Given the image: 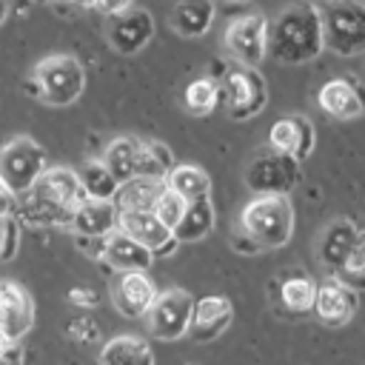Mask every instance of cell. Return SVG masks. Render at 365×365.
Returning a JSON list of instances; mask_svg holds the SVG:
<instances>
[{
	"mask_svg": "<svg viewBox=\"0 0 365 365\" xmlns=\"http://www.w3.org/2000/svg\"><path fill=\"white\" fill-rule=\"evenodd\" d=\"M322 20L311 3L288 6L268 20V54L282 66H302L322 54Z\"/></svg>",
	"mask_w": 365,
	"mask_h": 365,
	"instance_id": "1",
	"label": "cell"
},
{
	"mask_svg": "<svg viewBox=\"0 0 365 365\" xmlns=\"http://www.w3.org/2000/svg\"><path fill=\"white\" fill-rule=\"evenodd\" d=\"M83 200H86V194L80 188L77 171L57 165V168H46L40 174V180L31 185L29 202L23 205V214H26V220L40 222V225H51L57 220H63L68 225L71 211Z\"/></svg>",
	"mask_w": 365,
	"mask_h": 365,
	"instance_id": "2",
	"label": "cell"
},
{
	"mask_svg": "<svg viewBox=\"0 0 365 365\" xmlns=\"http://www.w3.org/2000/svg\"><path fill=\"white\" fill-rule=\"evenodd\" d=\"M240 231L251 237L259 251H277L294 237V205L288 197H254L240 211Z\"/></svg>",
	"mask_w": 365,
	"mask_h": 365,
	"instance_id": "3",
	"label": "cell"
},
{
	"mask_svg": "<svg viewBox=\"0 0 365 365\" xmlns=\"http://www.w3.org/2000/svg\"><path fill=\"white\" fill-rule=\"evenodd\" d=\"M34 97L48 106H71L86 88V68L74 54H51L34 66Z\"/></svg>",
	"mask_w": 365,
	"mask_h": 365,
	"instance_id": "4",
	"label": "cell"
},
{
	"mask_svg": "<svg viewBox=\"0 0 365 365\" xmlns=\"http://www.w3.org/2000/svg\"><path fill=\"white\" fill-rule=\"evenodd\" d=\"M322 43L339 57H354L365 51V3L334 0L319 11Z\"/></svg>",
	"mask_w": 365,
	"mask_h": 365,
	"instance_id": "5",
	"label": "cell"
},
{
	"mask_svg": "<svg viewBox=\"0 0 365 365\" xmlns=\"http://www.w3.org/2000/svg\"><path fill=\"white\" fill-rule=\"evenodd\" d=\"M242 180L254 197H288L302 180V165L268 145L265 151H257L248 160Z\"/></svg>",
	"mask_w": 365,
	"mask_h": 365,
	"instance_id": "6",
	"label": "cell"
},
{
	"mask_svg": "<svg viewBox=\"0 0 365 365\" xmlns=\"http://www.w3.org/2000/svg\"><path fill=\"white\" fill-rule=\"evenodd\" d=\"M220 103L225 106V114L231 120H237V123L254 120L257 114H262V108L268 103L265 77L248 66L228 68L225 77L220 80Z\"/></svg>",
	"mask_w": 365,
	"mask_h": 365,
	"instance_id": "7",
	"label": "cell"
},
{
	"mask_svg": "<svg viewBox=\"0 0 365 365\" xmlns=\"http://www.w3.org/2000/svg\"><path fill=\"white\" fill-rule=\"evenodd\" d=\"M46 168V151L31 137H14L0 148V180L17 197H26Z\"/></svg>",
	"mask_w": 365,
	"mask_h": 365,
	"instance_id": "8",
	"label": "cell"
},
{
	"mask_svg": "<svg viewBox=\"0 0 365 365\" xmlns=\"http://www.w3.org/2000/svg\"><path fill=\"white\" fill-rule=\"evenodd\" d=\"M191 311H194V297L182 288H168L160 291L154 305L148 308V314L143 317L148 325V334L154 339L163 342H177L188 334V322H191Z\"/></svg>",
	"mask_w": 365,
	"mask_h": 365,
	"instance_id": "9",
	"label": "cell"
},
{
	"mask_svg": "<svg viewBox=\"0 0 365 365\" xmlns=\"http://www.w3.org/2000/svg\"><path fill=\"white\" fill-rule=\"evenodd\" d=\"M225 51L237 60V66L257 68L268 57V17L265 14H245L234 17L222 34Z\"/></svg>",
	"mask_w": 365,
	"mask_h": 365,
	"instance_id": "10",
	"label": "cell"
},
{
	"mask_svg": "<svg viewBox=\"0 0 365 365\" xmlns=\"http://www.w3.org/2000/svg\"><path fill=\"white\" fill-rule=\"evenodd\" d=\"M154 37V17L151 11L145 9H128L123 14H114L108 17V26H106V40L108 46L117 51V54H137L148 46V40Z\"/></svg>",
	"mask_w": 365,
	"mask_h": 365,
	"instance_id": "11",
	"label": "cell"
},
{
	"mask_svg": "<svg viewBox=\"0 0 365 365\" xmlns=\"http://www.w3.org/2000/svg\"><path fill=\"white\" fill-rule=\"evenodd\" d=\"M157 285L145 271H117L111 279V302L128 319H143L157 299Z\"/></svg>",
	"mask_w": 365,
	"mask_h": 365,
	"instance_id": "12",
	"label": "cell"
},
{
	"mask_svg": "<svg viewBox=\"0 0 365 365\" xmlns=\"http://www.w3.org/2000/svg\"><path fill=\"white\" fill-rule=\"evenodd\" d=\"M317 106L334 120H356L365 114V83L351 74L331 77L322 83Z\"/></svg>",
	"mask_w": 365,
	"mask_h": 365,
	"instance_id": "13",
	"label": "cell"
},
{
	"mask_svg": "<svg viewBox=\"0 0 365 365\" xmlns=\"http://www.w3.org/2000/svg\"><path fill=\"white\" fill-rule=\"evenodd\" d=\"M34 328V299L17 279H0V334L20 342Z\"/></svg>",
	"mask_w": 365,
	"mask_h": 365,
	"instance_id": "14",
	"label": "cell"
},
{
	"mask_svg": "<svg viewBox=\"0 0 365 365\" xmlns=\"http://www.w3.org/2000/svg\"><path fill=\"white\" fill-rule=\"evenodd\" d=\"M268 145L291 160L302 163L317 145V128L305 114H285L268 128Z\"/></svg>",
	"mask_w": 365,
	"mask_h": 365,
	"instance_id": "15",
	"label": "cell"
},
{
	"mask_svg": "<svg viewBox=\"0 0 365 365\" xmlns=\"http://www.w3.org/2000/svg\"><path fill=\"white\" fill-rule=\"evenodd\" d=\"M117 228L123 234H128L131 240H137L140 245H145L154 257H168L180 245L174 240V231L168 225H163L154 211H120Z\"/></svg>",
	"mask_w": 365,
	"mask_h": 365,
	"instance_id": "16",
	"label": "cell"
},
{
	"mask_svg": "<svg viewBox=\"0 0 365 365\" xmlns=\"http://www.w3.org/2000/svg\"><path fill=\"white\" fill-rule=\"evenodd\" d=\"M359 308V297L356 291H351L348 285H342L339 279H325L317 282V297H314V314L322 325L328 328H342L354 319Z\"/></svg>",
	"mask_w": 365,
	"mask_h": 365,
	"instance_id": "17",
	"label": "cell"
},
{
	"mask_svg": "<svg viewBox=\"0 0 365 365\" xmlns=\"http://www.w3.org/2000/svg\"><path fill=\"white\" fill-rule=\"evenodd\" d=\"M356 237H359V222L348 220V217H336L331 220L322 231H319V240H317V259L319 265L334 277L342 262L348 259V254L354 251L356 245Z\"/></svg>",
	"mask_w": 365,
	"mask_h": 365,
	"instance_id": "18",
	"label": "cell"
},
{
	"mask_svg": "<svg viewBox=\"0 0 365 365\" xmlns=\"http://www.w3.org/2000/svg\"><path fill=\"white\" fill-rule=\"evenodd\" d=\"M234 319V305L228 297H202L194 299V311H191V322H188V334L194 342L205 345L214 342L217 336H222L228 331Z\"/></svg>",
	"mask_w": 365,
	"mask_h": 365,
	"instance_id": "19",
	"label": "cell"
},
{
	"mask_svg": "<svg viewBox=\"0 0 365 365\" xmlns=\"http://www.w3.org/2000/svg\"><path fill=\"white\" fill-rule=\"evenodd\" d=\"M117 222H120V208L114 205V200H91V197H86V200L71 211L68 228H71L77 237H97V240H106L111 231H117Z\"/></svg>",
	"mask_w": 365,
	"mask_h": 365,
	"instance_id": "20",
	"label": "cell"
},
{
	"mask_svg": "<svg viewBox=\"0 0 365 365\" xmlns=\"http://www.w3.org/2000/svg\"><path fill=\"white\" fill-rule=\"evenodd\" d=\"M140 157H143V140L134 134H120L103 148V165L111 171V177L123 185L134 177H140Z\"/></svg>",
	"mask_w": 365,
	"mask_h": 365,
	"instance_id": "21",
	"label": "cell"
},
{
	"mask_svg": "<svg viewBox=\"0 0 365 365\" xmlns=\"http://www.w3.org/2000/svg\"><path fill=\"white\" fill-rule=\"evenodd\" d=\"M103 259L114 268V271H148L154 262V254L140 245L137 240H131L128 234H123L120 228L111 231L106 237V248H103Z\"/></svg>",
	"mask_w": 365,
	"mask_h": 365,
	"instance_id": "22",
	"label": "cell"
},
{
	"mask_svg": "<svg viewBox=\"0 0 365 365\" xmlns=\"http://www.w3.org/2000/svg\"><path fill=\"white\" fill-rule=\"evenodd\" d=\"M214 17V0H177V6L171 9V29L182 37H202L211 31Z\"/></svg>",
	"mask_w": 365,
	"mask_h": 365,
	"instance_id": "23",
	"label": "cell"
},
{
	"mask_svg": "<svg viewBox=\"0 0 365 365\" xmlns=\"http://www.w3.org/2000/svg\"><path fill=\"white\" fill-rule=\"evenodd\" d=\"M100 365H154V351L143 336L120 334L103 345Z\"/></svg>",
	"mask_w": 365,
	"mask_h": 365,
	"instance_id": "24",
	"label": "cell"
},
{
	"mask_svg": "<svg viewBox=\"0 0 365 365\" xmlns=\"http://www.w3.org/2000/svg\"><path fill=\"white\" fill-rule=\"evenodd\" d=\"M214 222H217V211H214L211 197L185 202V211H182L180 222L174 225V240L177 242H200L202 237L211 234Z\"/></svg>",
	"mask_w": 365,
	"mask_h": 365,
	"instance_id": "25",
	"label": "cell"
},
{
	"mask_svg": "<svg viewBox=\"0 0 365 365\" xmlns=\"http://www.w3.org/2000/svg\"><path fill=\"white\" fill-rule=\"evenodd\" d=\"M163 182H165V188H171L174 194H180L185 202L211 197V180H208V174L200 165H191V163H174V168L163 177Z\"/></svg>",
	"mask_w": 365,
	"mask_h": 365,
	"instance_id": "26",
	"label": "cell"
},
{
	"mask_svg": "<svg viewBox=\"0 0 365 365\" xmlns=\"http://www.w3.org/2000/svg\"><path fill=\"white\" fill-rule=\"evenodd\" d=\"M165 182L154 180V177H134L128 182H123L114 194V205L120 211H151L157 197L163 194Z\"/></svg>",
	"mask_w": 365,
	"mask_h": 365,
	"instance_id": "27",
	"label": "cell"
},
{
	"mask_svg": "<svg viewBox=\"0 0 365 365\" xmlns=\"http://www.w3.org/2000/svg\"><path fill=\"white\" fill-rule=\"evenodd\" d=\"M77 177H80L83 194L91 197V200H114V194H117V188H120V182L111 177V171L103 165V160H88V163H83L80 171H77Z\"/></svg>",
	"mask_w": 365,
	"mask_h": 365,
	"instance_id": "28",
	"label": "cell"
},
{
	"mask_svg": "<svg viewBox=\"0 0 365 365\" xmlns=\"http://www.w3.org/2000/svg\"><path fill=\"white\" fill-rule=\"evenodd\" d=\"M182 103L194 117L214 114V108L220 106V83L214 77H194L182 91Z\"/></svg>",
	"mask_w": 365,
	"mask_h": 365,
	"instance_id": "29",
	"label": "cell"
},
{
	"mask_svg": "<svg viewBox=\"0 0 365 365\" xmlns=\"http://www.w3.org/2000/svg\"><path fill=\"white\" fill-rule=\"evenodd\" d=\"M279 297L282 305L294 314H305L314 308V297H317V282L311 277H288L279 285Z\"/></svg>",
	"mask_w": 365,
	"mask_h": 365,
	"instance_id": "30",
	"label": "cell"
},
{
	"mask_svg": "<svg viewBox=\"0 0 365 365\" xmlns=\"http://www.w3.org/2000/svg\"><path fill=\"white\" fill-rule=\"evenodd\" d=\"M334 279H339L342 285H348L351 291H365V222H359V237L354 251L348 254V259L342 262V268L334 274Z\"/></svg>",
	"mask_w": 365,
	"mask_h": 365,
	"instance_id": "31",
	"label": "cell"
},
{
	"mask_svg": "<svg viewBox=\"0 0 365 365\" xmlns=\"http://www.w3.org/2000/svg\"><path fill=\"white\" fill-rule=\"evenodd\" d=\"M151 211L157 214V220H160L163 225H168V228L174 231V225L180 222V217H182V211H185V200H182L180 194H174L171 188H163V194L157 197V202H154Z\"/></svg>",
	"mask_w": 365,
	"mask_h": 365,
	"instance_id": "32",
	"label": "cell"
},
{
	"mask_svg": "<svg viewBox=\"0 0 365 365\" xmlns=\"http://www.w3.org/2000/svg\"><path fill=\"white\" fill-rule=\"evenodd\" d=\"M20 245V225L14 222V217H3L0 220V262L11 259L17 254Z\"/></svg>",
	"mask_w": 365,
	"mask_h": 365,
	"instance_id": "33",
	"label": "cell"
},
{
	"mask_svg": "<svg viewBox=\"0 0 365 365\" xmlns=\"http://www.w3.org/2000/svg\"><path fill=\"white\" fill-rule=\"evenodd\" d=\"M20 208V200H17V194L0 180V220L3 217H14V211Z\"/></svg>",
	"mask_w": 365,
	"mask_h": 365,
	"instance_id": "34",
	"label": "cell"
},
{
	"mask_svg": "<svg viewBox=\"0 0 365 365\" xmlns=\"http://www.w3.org/2000/svg\"><path fill=\"white\" fill-rule=\"evenodd\" d=\"M68 302H74V305H88V308H94V305L100 302V294H97L94 288H71V291H68Z\"/></svg>",
	"mask_w": 365,
	"mask_h": 365,
	"instance_id": "35",
	"label": "cell"
},
{
	"mask_svg": "<svg viewBox=\"0 0 365 365\" xmlns=\"http://www.w3.org/2000/svg\"><path fill=\"white\" fill-rule=\"evenodd\" d=\"M131 3H134V0H97V6H94V9H100V11H103V14H108V17H114V14L128 11V9H131Z\"/></svg>",
	"mask_w": 365,
	"mask_h": 365,
	"instance_id": "36",
	"label": "cell"
},
{
	"mask_svg": "<svg viewBox=\"0 0 365 365\" xmlns=\"http://www.w3.org/2000/svg\"><path fill=\"white\" fill-rule=\"evenodd\" d=\"M0 365H23V348L17 342H9L0 351Z\"/></svg>",
	"mask_w": 365,
	"mask_h": 365,
	"instance_id": "37",
	"label": "cell"
},
{
	"mask_svg": "<svg viewBox=\"0 0 365 365\" xmlns=\"http://www.w3.org/2000/svg\"><path fill=\"white\" fill-rule=\"evenodd\" d=\"M231 245H234L237 251L242 248V254H259V245H257L251 237H245L242 231H240V237H237V234H231Z\"/></svg>",
	"mask_w": 365,
	"mask_h": 365,
	"instance_id": "38",
	"label": "cell"
},
{
	"mask_svg": "<svg viewBox=\"0 0 365 365\" xmlns=\"http://www.w3.org/2000/svg\"><path fill=\"white\" fill-rule=\"evenodd\" d=\"M9 11H11V3H9V0H0V26L6 23V17H9Z\"/></svg>",
	"mask_w": 365,
	"mask_h": 365,
	"instance_id": "39",
	"label": "cell"
},
{
	"mask_svg": "<svg viewBox=\"0 0 365 365\" xmlns=\"http://www.w3.org/2000/svg\"><path fill=\"white\" fill-rule=\"evenodd\" d=\"M71 6H77V9H94L97 6V0H68Z\"/></svg>",
	"mask_w": 365,
	"mask_h": 365,
	"instance_id": "40",
	"label": "cell"
},
{
	"mask_svg": "<svg viewBox=\"0 0 365 365\" xmlns=\"http://www.w3.org/2000/svg\"><path fill=\"white\" fill-rule=\"evenodd\" d=\"M6 345H9V339H6V336H3V334H0V351H3V348H6Z\"/></svg>",
	"mask_w": 365,
	"mask_h": 365,
	"instance_id": "41",
	"label": "cell"
},
{
	"mask_svg": "<svg viewBox=\"0 0 365 365\" xmlns=\"http://www.w3.org/2000/svg\"><path fill=\"white\" fill-rule=\"evenodd\" d=\"M31 3H40V6H48V3H54V0H31Z\"/></svg>",
	"mask_w": 365,
	"mask_h": 365,
	"instance_id": "42",
	"label": "cell"
},
{
	"mask_svg": "<svg viewBox=\"0 0 365 365\" xmlns=\"http://www.w3.org/2000/svg\"><path fill=\"white\" fill-rule=\"evenodd\" d=\"M228 3H245V0H228Z\"/></svg>",
	"mask_w": 365,
	"mask_h": 365,
	"instance_id": "43",
	"label": "cell"
}]
</instances>
